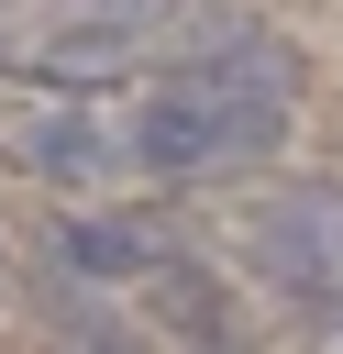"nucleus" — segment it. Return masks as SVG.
Wrapping results in <instances>:
<instances>
[{"mask_svg":"<svg viewBox=\"0 0 343 354\" xmlns=\"http://www.w3.org/2000/svg\"><path fill=\"white\" fill-rule=\"evenodd\" d=\"M277 133H288V55L266 33H232L133 100L122 155L144 177H221V166H254Z\"/></svg>","mask_w":343,"mask_h":354,"instance_id":"1","label":"nucleus"},{"mask_svg":"<svg viewBox=\"0 0 343 354\" xmlns=\"http://www.w3.org/2000/svg\"><path fill=\"white\" fill-rule=\"evenodd\" d=\"M66 354H133V343H122V332H111L100 310H77V343H66Z\"/></svg>","mask_w":343,"mask_h":354,"instance_id":"5","label":"nucleus"},{"mask_svg":"<svg viewBox=\"0 0 343 354\" xmlns=\"http://www.w3.org/2000/svg\"><path fill=\"white\" fill-rule=\"evenodd\" d=\"M22 155H33L44 177H100V166H133V155H122V133H100L89 111H55V122H33V133H22Z\"/></svg>","mask_w":343,"mask_h":354,"instance_id":"3","label":"nucleus"},{"mask_svg":"<svg viewBox=\"0 0 343 354\" xmlns=\"http://www.w3.org/2000/svg\"><path fill=\"white\" fill-rule=\"evenodd\" d=\"M155 232H133V221H66V266L77 277H155Z\"/></svg>","mask_w":343,"mask_h":354,"instance_id":"4","label":"nucleus"},{"mask_svg":"<svg viewBox=\"0 0 343 354\" xmlns=\"http://www.w3.org/2000/svg\"><path fill=\"white\" fill-rule=\"evenodd\" d=\"M254 254L277 266L288 299L343 310V199H332V188H288V199H266V210H254Z\"/></svg>","mask_w":343,"mask_h":354,"instance_id":"2","label":"nucleus"}]
</instances>
